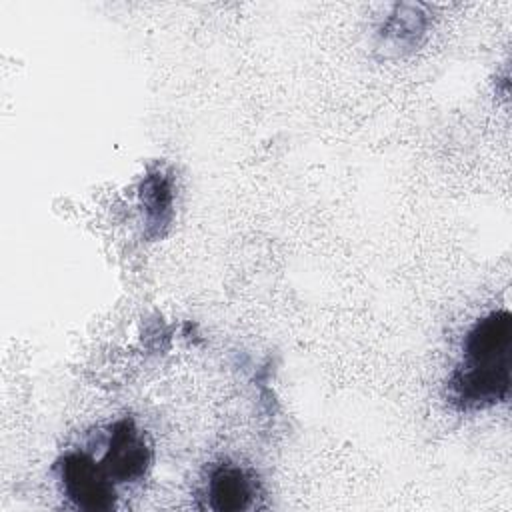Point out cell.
<instances>
[{
    "label": "cell",
    "instance_id": "5b68a950",
    "mask_svg": "<svg viewBox=\"0 0 512 512\" xmlns=\"http://www.w3.org/2000/svg\"><path fill=\"white\" fill-rule=\"evenodd\" d=\"M140 208L144 214V234L146 238H162L172 222L174 214V186L172 174L162 168H150L138 188Z\"/></svg>",
    "mask_w": 512,
    "mask_h": 512
},
{
    "label": "cell",
    "instance_id": "3957f363",
    "mask_svg": "<svg viewBox=\"0 0 512 512\" xmlns=\"http://www.w3.org/2000/svg\"><path fill=\"white\" fill-rule=\"evenodd\" d=\"M114 484L140 482L152 466V446L132 418H120L108 426V438L98 460Z\"/></svg>",
    "mask_w": 512,
    "mask_h": 512
},
{
    "label": "cell",
    "instance_id": "7a4b0ae2",
    "mask_svg": "<svg viewBox=\"0 0 512 512\" xmlns=\"http://www.w3.org/2000/svg\"><path fill=\"white\" fill-rule=\"evenodd\" d=\"M54 472L62 494L74 508L84 512H110L116 508V484L90 454L82 450L64 452L54 462Z\"/></svg>",
    "mask_w": 512,
    "mask_h": 512
},
{
    "label": "cell",
    "instance_id": "6da1fadb",
    "mask_svg": "<svg viewBox=\"0 0 512 512\" xmlns=\"http://www.w3.org/2000/svg\"><path fill=\"white\" fill-rule=\"evenodd\" d=\"M512 314L490 310L466 330L460 360L444 384L446 402L458 412L488 410L510 398Z\"/></svg>",
    "mask_w": 512,
    "mask_h": 512
},
{
    "label": "cell",
    "instance_id": "277c9868",
    "mask_svg": "<svg viewBox=\"0 0 512 512\" xmlns=\"http://www.w3.org/2000/svg\"><path fill=\"white\" fill-rule=\"evenodd\" d=\"M258 496H262V484L254 470L228 460L208 468L202 486L204 508L216 512L252 510Z\"/></svg>",
    "mask_w": 512,
    "mask_h": 512
}]
</instances>
